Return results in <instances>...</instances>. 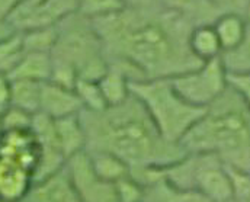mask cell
<instances>
[{
    "mask_svg": "<svg viewBox=\"0 0 250 202\" xmlns=\"http://www.w3.org/2000/svg\"><path fill=\"white\" fill-rule=\"evenodd\" d=\"M51 57L54 63L73 68L83 80L99 81L109 66L92 20L79 12L57 25V42Z\"/></svg>",
    "mask_w": 250,
    "mask_h": 202,
    "instance_id": "5b68a950",
    "label": "cell"
},
{
    "mask_svg": "<svg viewBox=\"0 0 250 202\" xmlns=\"http://www.w3.org/2000/svg\"><path fill=\"white\" fill-rule=\"evenodd\" d=\"M246 19H248V22L250 23V1H249V7H248V10H246Z\"/></svg>",
    "mask_w": 250,
    "mask_h": 202,
    "instance_id": "e575fe53",
    "label": "cell"
},
{
    "mask_svg": "<svg viewBox=\"0 0 250 202\" xmlns=\"http://www.w3.org/2000/svg\"><path fill=\"white\" fill-rule=\"evenodd\" d=\"M34 115L19 109L16 106H9L0 115V128L1 131H23L31 130Z\"/></svg>",
    "mask_w": 250,
    "mask_h": 202,
    "instance_id": "d4e9b609",
    "label": "cell"
},
{
    "mask_svg": "<svg viewBox=\"0 0 250 202\" xmlns=\"http://www.w3.org/2000/svg\"><path fill=\"white\" fill-rule=\"evenodd\" d=\"M79 12V0H23L9 16L15 32L57 26L65 18Z\"/></svg>",
    "mask_w": 250,
    "mask_h": 202,
    "instance_id": "ba28073f",
    "label": "cell"
},
{
    "mask_svg": "<svg viewBox=\"0 0 250 202\" xmlns=\"http://www.w3.org/2000/svg\"><path fill=\"white\" fill-rule=\"evenodd\" d=\"M227 166V164H226ZM231 185H233V198L236 200H248L250 198V172L240 170L231 166H227Z\"/></svg>",
    "mask_w": 250,
    "mask_h": 202,
    "instance_id": "484cf974",
    "label": "cell"
},
{
    "mask_svg": "<svg viewBox=\"0 0 250 202\" xmlns=\"http://www.w3.org/2000/svg\"><path fill=\"white\" fill-rule=\"evenodd\" d=\"M229 202H250V198H248V200H236V198H231Z\"/></svg>",
    "mask_w": 250,
    "mask_h": 202,
    "instance_id": "836d02e7",
    "label": "cell"
},
{
    "mask_svg": "<svg viewBox=\"0 0 250 202\" xmlns=\"http://www.w3.org/2000/svg\"><path fill=\"white\" fill-rule=\"evenodd\" d=\"M99 87L104 93L105 102L108 106H115L125 102L131 96L129 83L131 79L120 67L109 64L106 73L99 79Z\"/></svg>",
    "mask_w": 250,
    "mask_h": 202,
    "instance_id": "e0dca14e",
    "label": "cell"
},
{
    "mask_svg": "<svg viewBox=\"0 0 250 202\" xmlns=\"http://www.w3.org/2000/svg\"><path fill=\"white\" fill-rule=\"evenodd\" d=\"M41 147L32 130L0 133V201L22 202L32 189Z\"/></svg>",
    "mask_w": 250,
    "mask_h": 202,
    "instance_id": "8992f818",
    "label": "cell"
},
{
    "mask_svg": "<svg viewBox=\"0 0 250 202\" xmlns=\"http://www.w3.org/2000/svg\"><path fill=\"white\" fill-rule=\"evenodd\" d=\"M181 145L187 153L215 154L227 166L250 172V111L242 96L229 86Z\"/></svg>",
    "mask_w": 250,
    "mask_h": 202,
    "instance_id": "3957f363",
    "label": "cell"
},
{
    "mask_svg": "<svg viewBox=\"0 0 250 202\" xmlns=\"http://www.w3.org/2000/svg\"><path fill=\"white\" fill-rule=\"evenodd\" d=\"M53 73V57L50 53H23L15 68L9 73V80H31L38 83L50 81Z\"/></svg>",
    "mask_w": 250,
    "mask_h": 202,
    "instance_id": "4fadbf2b",
    "label": "cell"
},
{
    "mask_svg": "<svg viewBox=\"0 0 250 202\" xmlns=\"http://www.w3.org/2000/svg\"><path fill=\"white\" fill-rule=\"evenodd\" d=\"M22 202H79L65 166L57 173L37 182Z\"/></svg>",
    "mask_w": 250,
    "mask_h": 202,
    "instance_id": "8fae6325",
    "label": "cell"
},
{
    "mask_svg": "<svg viewBox=\"0 0 250 202\" xmlns=\"http://www.w3.org/2000/svg\"><path fill=\"white\" fill-rule=\"evenodd\" d=\"M42 83L31 80H10V105L32 115L41 108Z\"/></svg>",
    "mask_w": 250,
    "mask_h": 202,
    "instance_id": "ac0fdd59",
    "label": "cell"
},
{
    "mask_svg": "<svg viewBox=\"0 0 250 202\" xmlns=\"http://www.w3.org/2000/svg\"><path fill=\"white\" fill-rule=\"evenodd\" d=\"M90 20L108 63L124 70L131 81L172 79L202 64L189 48L193 25L159 3L125 6L118 13Z\"/></svg>",
    "mask_w": 250,
    "mask_h": 202,
    "instance_id": "6da1fadb",
    "label": "cell"
},
{
    "mask_svg": "<svg viewBox=\"0 0 250 202\" xmlns=\"http://www.w3.org/2000/svg\"><path fill=\"white\" fill-rule=\"evenodd\" d=\"M74 92L77 93L82 106L86 111H102L108 106L98 81L79 79L74 86Z\"/></svg>",
    "mask_w": 250,
    "mask_h": 202,
    "instance_id": "603a6c76",
    "label": "cell"
},
{
    "mask_svg": "<svg viewBox=\"0 0 250 202\" xmlns=\"http://www.w3.org/2000/svg\"><path fill=\"white\" fill-rule=\"evenodd\" d=\"M54 121L59 144L67 160L86 150V133L79 115L65 117Z\"/></svg>",
    "mask_w": 250,
    "mask_h": 202,
    "instance_id": "5bb4252c",
    "label": "cell"
},
{
    "mask_svg": "<svg viewBox=\"0 0 250 202\" xmlns=\"http://www.w3.org/2000/svg\"><path fill=\"white\" fill-rule=\"evenodd\" d=\"M126 6H148L157 3L156 0H124Z\"/></svg>",
    "mask_w": 250,
    "mask_h": 202,
    "instance_id": "d6a6232c",
    "label": "cell"
},
{
    "mask_svg": "<svg viewBox=\"0 0 250 202\" xmlns=\"http://www.w3.org/2000/svg\"><path fill=\"white\" fill-rule=\"evenodd\" d=\"M125 6L124 0H79V13L89 19H98L118 13Z\"/></svg>",
    "mask_w": 250,
    "mask_h": 202,
    "instance_id": "cb8c5ba5",
    "label": "cell"
},
{
    "mask_svg": "<svg viewBox=\"0 0 250 202\" xmlns=\"http://www.w3.org/2000/svg\"><path fill=\"white\" fill-rule=\"evenodd\" d=\"M221 60L229 74H250V23L242 44L223 53Z\"/></svg>",
    "mask_w": 250,
    "mask_h": 202,
    "instance_id": "44dd1931",
    "label": "cell"
},
{
    "mask_svg": "<svg viewBox=\"0 0 250 202\" xmlns=\"http://www.w3.org/2000/svg\"><path fill=\"white\" fill-rule=\"evenodd\" d=\"M12 34H15V31L12 29V26L7 22H0V40L9 37Z\"/></svg>",
    "mask_w": 250,
    "mask_h": 202,
    "instance_id": "1f68e13d",
    "label": "cell"
},
{
    "mask_svg": "<svg viewBox=\"0 0 250 202\" xmlns=\"http://www.w3.org/2000/svg\"><path fill=\"white\" fill-rule=\"evenodd\" d=\"M0 202H7V201H0Z\"/></svg>",
    "mask_w": 250,
    "mask_h": 202,
    "instance_id": "d590c367",
    "label": "cell"
},
{
    "mask_svg": "<svg viewBox=\"0 0 250 202\" xmlns=\"http://www.w3.org/2000/svg\"><path fill=\"white\" fill-rule=\"evenodd\" d=\"M23 53H50L57 42V26L19 32Z\"/></svg>",
    "mask_w": 250,
    "mask_h": 202,
    "instance_id": "ffe728a7",
    "label": "cell"
},
{
    "mask_svg": "<svg viewBox=\"0 0 250 202\" xmlns=\"http://www.w3.org/2000/svg\"><path fill=\"white\" fill-rule=\"evenodd\" d=\"M10 106V80L0 74V115Z\"/></svg>",
    "mask_w": 250,
    "mask_h": 202,
    "instance_id": "f546056e",
    "label": "cell"
},
{
    "mask_svg": "<svg viewBox=\"0 0 250 202\" xmlns=\"http://www.w3.org/2000/svg\"><path fill=\"white\" fill-rule=\"evenodd\" d=\"M162 7L184 16L193 26L212 25L223 15L212 0H156Z\"/></svg>",
    "mask_w": 250,
    "mask_h": 202,
    "instance_id": "7c38bea8",
    "label": "cell"
},
{
    "mask_svg": "<svg viewBox=\"0 0 250 202\" xmlns=\"http://www.w3.org/2000/svg\"><path fill=\"white\" fill-rule=\"evenodd\" d=\"M86 133V151L120 157L129 170L165 169L185 157L181 144L166 141L141 102L132 95L120 105L80 114Z\"/></svg>",
    "mask_w": 250,
    "mask_h": 202,
    "instance_id": "7a4b0ae2",
    "label": "cell"
},
{
    "mask_svg": "<svg viewBox=\"0 0 250 202\" xmlns=\"http://www.w3.org/2000/svg\"><path fill=\"white\" fill-rule=\"evenodd\" d=\"M250 0H212L221 13H239L246 16Z\"/></svg>",
    "mask_w": 250,
    "mask_h": 202,
    "instance_id": "f1b7e54d",
    "label": "cell"
},
{
    "mask_svg": "<svg viewBox=\"0 0 250 202\" xmlns=\"http://www.w3.org/2000/svg\"><path fill=\"white\" fill-rule=\"evenodd\" d=\"M82 111L83 106L74 89L64 87L53 81L42 83L40 112L53 120H62L65 117L79 115Z\"/></svg>",
    "mask_w": 250,
    "mask_h": 202,
    "instance_id": "30bf717a",
    "label": "cell"
},
{
    "mask_svg": "<svg viewBox=\"0 0 250 202\" xmlns=\"http://www.w3.org/2000/svg\"><path fill=\"white\" fill-rule=\"evenodd\" d=\"M212 26L218 35L223 53H226V51L234 50L236 47L242 44V41L246 37L249 22L245 15L223 13L217 18Z\"/></svg>",
    "mask_w": 250,
    "mask_h": 202,
    "instance_id": "9a60e30c",
    "label": "cell"
},
{
    "mask_svg": "<svg viewBox=\"0 0 250 202\" xmlns=\"http://www.w3.org/2000/svg\"><path fill=\"white\" fill-rule=\"evenodd\" d=\"M120 202H143L144 197V186L138 183L131 176H126L117 182Z\"/></svg>",
    "mask_w": 250,
    "mask_h": 202,
    "instance_id": "4316f807",
    "label": "cell"
},
{
    "mask_svg": "<svg viewBox=\"0 0 250 202\" xmlns=\"http://www.w3.org/2000/svg\"><path fill=\"white\" fill-rule=\"evenodd\" d=\"M229 83L242 96L250 111V74H229Z\"/></svg>",
    "mask_w": 250,
    "mask_h": 202,
    "instance_id": "83f0119b",
    "label": "cell"
},
{
    "mask_svg": "<svg viewBox=\"0 0 250 202\" xmlns=\"http://www.w3.org/2000/svg\"><path fill=\"white\" fill-rule=\"evenodd\" d=\"M129 89L131 95L141 102L162 137L172 144H181L207 111L187 102L176 92L170 79L134 80L129 83Z\"/></svg>",
    "mask_w": 250,
    "mask_h": 202,
    "instance_id": "277c9868",
    "label": "cell"
},
{
    "mask_svg": "<svg viewBox=\"0 0 250 202\" xmlns=\"http://www.w3.org/2000/svg\"><path fill=\"white\" fill-rule=\"evenodd\" d=\"M23 0H0V22H7L9 16Z\"/></svg>",
    "mask_w": 250,
    "mask_h": 202,
    "instance_id": "4dcf8cb0",
    "label": "cell"
},
{
    "mask_svg": "<svg viewBox=\"0 0 250 202\" xmlns=\"http://www.w3.org/2000/svg\"><path fill=\"white\" fill-rule=\"evenodd\" d=\"M95 172L105 181L117 183L129 176V166L120 157L104 151H87Z\"/></svg>",
    "mask_w": 250,
    "mask_h": 202,
    "instance_id": "d6986e66",
    "label": "cell"
},
{
    "mask_svg": "<svg viewBox=\"0 0 250 202\" xmlns=\"http://www.w3.org/2000/svg\"><path fill=\"white\" fill-rule=\"evenodd\" d=\"M65 172L79 202H120L117 183L102 179L84 150L65 162Z\"/></svg>",
    "mask_w": 250,
    "mask_h": 202,
    "instance_id": "9c48e42d",
    "label": "cell"
},
{
    "mask_svg": "<svg viewBox=\"0 0 250 202\" xmlns=\"http://www.w3.org/2000/svg\"><path fill=\"white\" fill-rule=\"evenodd\" d=\"M176 92L190 105L207 109L230 86L221 57L202 63L198 68L172 77Z\"/></svg>",
    "mask_w": 250,
    "mask_h": 202,
    "instance_id": "52a82bcc",
    "label": "cell"
},
{
    "mask_svg": "<svg viewBox=\"0 0 250 202\" xmlns=\"http://www.w3.org/2000/svg\"><path fill=\"white\" fill-rule=\"evenodd\" d=\"M23 56L21 34L15 32L0 40V74L9 76L21 57Z\"/></svg>",
    "mask_w": 250,
    "mask_h": 202,
    "instance_id": "7402d4cb",
    "label": "cell"
},
{
    "mask_svg": "<svg viewBox=\"0 0 250 202\" xmlns=\"http://www.w3.org/2000/svg\"><path fill=\"white\" fill-rule=\"evenodd\" d=\"M189 48L202 63L221 57L223 48L212 25H196L189 35Z\"/></svg>",
    "mask_w": 250,
    "mask_h": 202,
    "instance_id": "2e32d148",
    "label": "cell"
}]
</instances>
